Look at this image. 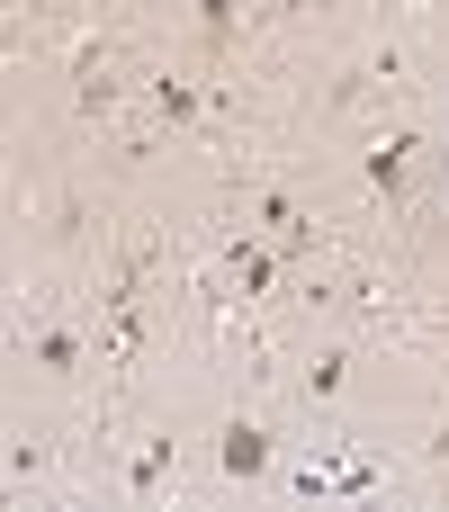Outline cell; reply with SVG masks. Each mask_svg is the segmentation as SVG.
<instances>
[{
    "label": "cell",
    "mask_w": 449,
    "mask_h": 512,
    "mask_svg": "<svg viewBox=\"0 0 449 512\" xmlns=\"http://www.w3.org/2000/svg\"><path fill=\"white\" fill-rule=\"evenodd\" d=\"M117 495H126V504L180 495V423H144V432H135V450H126V468H117Z\"/></svg>",
    "instance_id": "cell-4"
},
{
    "label": "cell",
    "mask_w": 449,
    "mask_h": 512,
    "mask_svg": "<svg viewBox=\"0 0 449 512\" xmlns=\"http://www.w3.org/2000/svg\"><path fill=\"white\" fill-rule=\"evenodd\" d=\"M9 351L36 369V378H54V387H72L81 369H90V351H99V324H72L45 288L18 306V324H9Z\"/></svg>",
    "instance_id": "cell-2"
},
{
    "label": "cell",
    "mask_w": 449,
    "mask_h": 512,
    "mask_svg": "<svg viewBox=\"0 0 449 512\" xmlns=\"http://www.w3.org/2000/svg\"><path fill=\"white\" fill-rule=\"evenodd\" d=\"M414 153H423V135L414 126H387V135H369V153H360V180H369V198H405V171H414Z\"/></svg>",
    "instance_id": "cell-7"
},
{
    "label": "cell",
    "mask_w": 449,
    "mask_h": 512,
    "mask_svg": "<svg viewBox=\"0 0 449 512\" xmlns=\"http://www.w3.org/2000/svg\"><path fill=\"white\" fill-rule=\"evenodd\" d=\"M351 369H360V342H315V351L297 360V396H306L315 414H333V405L351 396Z\"/></svg>",
    "instance_id": "cell-6"
},
{
    "label": "cell",
    "mask_w": 449,
    "mask_h": 512,
    "mask_svg": "<svg viewBox=\"0 0 449 512\" xmlns=\"http://www.w3.org/2000/svg\"><path fill=\"white\" fill-rule=\"evenodd\" d=\"M297 9H342V0H297Z\"/></svg>",
    "instance_id": "cell-12"
},
{
    "label": "cell",
    "mask_w": 449,
    "mask_h": 512,
    "mask_svg": "<svg viewBox=\"0 0 449 512\" xmlns=\"http://www.w3.org/2000/svg\"><path fill=\"white\" fill-rule=\"evenodd\" d=\"M225 279H234V288H243V297L261 306V297H270V288L288 279V252H279V243H270L261 225H243V234H225Z\"/></svg>",
    "instance_id": "cell-5"
},
{
    "label": "cell",
    "mask_w": 449,
    "mask_h": 512,
    "mask_svg": "<svg viewBox=\"0 0 449 512\" xmlns=\"http://www.w3.org/2000/svg\"><path fill=\"white\" fill-rule=\"evenodd\" d=\"M45 477H54V441L45 432H18L9 441V495H36Z\"/></svg>",
    "instance_id": "cell-9"
},
{
    "label": "cell",
    "mask_w": 449,
    "mask_h": 512,
    "mask_svg": "<svg viewBox=\"0 0 449 512\" xmlns=\"http://www.w3.org/2000/svg\"><path fill=\"white\" fill-rule=\"evenodd\" d=\"M153 279H162V243H153V234H135V243L108 252L99 306H90L99 360H108V369H135V360H144V342H153Z\"/></svg>",
    "instance_id": "cell-1"
},
{
    "label": "cell",
    "mask_w": 449,
    "mask_h": 512,
    "mask_svg": "<svg viewBox=\"0 0 449 512\" xmlns=\"http://www.w3.org/2000/svg\"><path fill=\"white\" fill-rule=\"evenodd\" d=\"M207 450H216V486H243V495H270V486H279V459H288V441H279L252 405H225Z\"/></svg>",
    "instance_id": "cell-3"
},
{
    "label": "cell",
    "mask_w": 449,
    "mask_h": 512,
    "mask_svg": "<svg viewBox=\"0 0 449 512\" xmlns=\"http://www.w3.org/2000/svg\"><path fill=\"white\" fill-rule=\"evenodd\" d=\"M144 108H153L162 126H198V117H207V90H198L189 72H153V81H144Z\"/></svg>",
    "instance_id": "cell-8"
},
{
    "label": "cell",
    "mask_w": 449,
    "mask_h": 512,
    "mask_svg": "<svg viewBox=\"0 0 449 512\" xmlns=\"http://www.w3.org/2000/svg\"><path fill=\"white\" fill-rule=\"evenodd\" d=\"M396 9H405V18H432V9H449V0H396Z\"/></svg>",
    "instance_id": "cell-10"
},
{
    "label": "cell",
    "mask_w": 449,
    "mask_h": 512,
    "mask_svg": "<svg viewBox=\"0 0 449 512\" xmlns=\"http://www.w3.org/2000/svg\"><path fill=\"white\" fill-rule=\"evenodd\" d=\"M432 423H441V432H449V378H441V396H432Z\"/></svg>",
    "instance_id": "cell-11"
}]
</instances>
